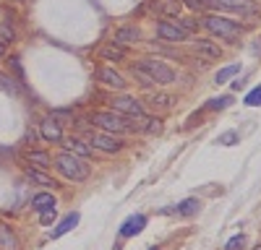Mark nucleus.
I'll return each mask as SVG.
<instances>
[{
    "instance_id": "1",
    "label": "nucleus",
    "mask_w": 261,
    "mask_h": 250,
    "mask_svg": "<svg viewBox=\"0 0 261 250\" xmlns=\"http://www.w3.org/2000/svg\"><path fill=\"white\" fill-rule=\"evenodd\" d=\"M55 170L65 177V180H71V182H84L86 177H89V164H86V159L71 154V151H63L58 154L55 159Z\"/></svg>"
},
{
    "instance_id": "2",
    "label": "nucleus",
    "mask_w": 261,
    "mask_h": 250,
    "mask_svg": "<svg viewBox=\"0 0 261 250\" xmlns=\"http://www.w3.org/2000/svg\"><path fill=\"white\" fill-rule=\"evenodd\" d=\"M201 24L214 34V37H222V39H227V42H232V45H238L241 42V34H243V29L238 26V21H230V18H222V16H217V13H209Z\"/></svg>"
},
{
    "instance_id": "3",
    "label": "nucleus",
    "mask_w": 261,
    "mask_h": 250,
    "mask_svg": "<svg viewBox=\"0 0 261 250\" xmlns=\"http://www.w3.org/2000/svg\"><path fill=\"white\" fill-rule=\"evenodd\" d=\"M139 68H141V71H146L151 78H154V81L160 83V86H162V83H172V81H175V71H172V68L167 66V63H162V60L146 57V60H141V63H139Z\"/></svg>"
},
{
    "instance_id": "4",
    "label": "nucleus",
    "mask_w": 261,
    "mask_h": 250,
    "mask_svg": "<svg viewBox=\"0 0 261 250\" xmlns=\"http://www.w3.org/2000/svg\"><path fill=\"white\" fill-rule=\"evenodd\" d=\"M92 122L99 125L102 131L107 133H125L130 125H128V117L118 115V112H94L92 115Z\"/></svg>"
},
{
    "instance_id": "5",
    "label": "nucleus",
    "mask_w": 261,
    "mask_h": 250,
    "mask_svg": "<svg viewBox=\"0 0 261 250\" xmlns=\"http://www.w3.org/2000/svg\"><path fill=\"white\" fill-rule=\"evenodd\" d=\"M206 6L217 11H230V13H241V16H256L258 8L253 0H206Z\"/></svg>"
},
{
    "instance_id": "6",
    "label": "nucleus",
    "mask_w": 261,
    "mask_h": 250,
    "mask_svg": "<svg viewBox=\"0 0 261 250\" xmlns=\"http://www.w3.org/2000/svg\"><path fill=\"white\" fill-rule=\"evenodd\" d=\"M110 104H113V112H118V115H123L128 120H136V117L144 115V107L134 97H115Z\"/></svg>"
},
{
    "instance_id": "7",
    "label": "nucleus",
    "mask_w": 261,
    "mask_h": 250,
    "mask_svg": "<svg viewBox=\"0 0 261 250\" xmlns=\"http://www.w3.org/2000/svg\"><path fill=\"white\" fill-rule=\"evenodd\" d=\"M89 143L97 146V149H102V151H107V154H115V151H120L123 146H125L120 138H115V133H107V131H102V133H92Z\"/></svg>"
},
{
    "instance_id": "8",
    "label": "nucleus",
    "mask_w": 261,
    "mask_h": 250,
    "mask_svg": "<svg viewBox=\"0 0 261 250\" xmlns=\"http://www.w3.org/2000/svg\"><path fill=\"white\" fill-rule=\"evenodd\" d=\"M157 34L162 39H170V42H186L188 39V32L178 24V21H160V24H157Z\"/></svg>"
},
{
    "instance_id": "9",
    "label": "nucleus",
    "mask_w": 261,
    "mask_h": 250,
    "mask_svg": "<svg viewBox=\"0 0 261 250\" xmlns=\"http://www.w3.org/2000/svg\"><path fill=\"white\" fill-rule=\"evenodd\" d=\"M39 136L45 141H50V143H60L63 141V125L55 117H45L39 122Z\"/></svg>"
},
{
    "instance_id": "10",
    "label": "nucleus",
    "mask_w": 261,
    "mask_h": 250,
    "mask_svg": "<svg viewBox=\"0 0 261 250\" xmlns=\"http://www.w3.org/2000/svg\"><path fill=\"white\" fill-rule=\"evenodd\" d=\"M97 81L105 83L107 89H118V91H123V89L128 86L125 78H123L115 68H99V71H97Z\"/></svg>"
},
{
    "instance_id": "11",
    "label": "nucleus",
    "mask_w": 261,
    "mask_h": 250,
    "mask_svg": "<svg viewBox=\"0 0 261 250\" xmlns=\"http://www.w3.org/2000/svg\"><path fill=\"white\" fill-rule=\"evenodd\" d=\"M144 227H146V216H144V214L128 216V219L120 224V237H136Z\"/></svg>"
},
{
    "instance_id": "12",
    "label": "nucleus",
    "mask_w": 261,
    "mask_h": 250,
    "mask_svg": "<svg viewBox=\"0 0 261 250\" xmlns=\"http://www.w3.org/2000/svg\"><path fill=\"white\" fill-rule=\"evenodd\" d=\"M196 52L204 55L206 60H220L222 57V47L214 45L212 39H196Z\"/></svg>"
},
{
    "instance_id": "13",
    "label": "nucleus",
    "mask_w": 261,
    "mask_h": 250,
    "mask_svg": "<svg viewBox=\"0 0 261 250\" xmlns=\"http://www.w3.org/2000/svg\"><path fill=\"white\" fill-rule=\"evenodd\" d=\"M199 208H201L199 198H186V201H180L178 206H172L170 211L178 214V216H193V214H199ZM170 211H165V214H170Z\"/></svg>"
},
{
    "instance_id": "14",
    "label": "nucleus",
    "mask_w": 261,
    "mask_h": 250,
    "mask_svg": "<svg viewBox=\"0 0 261 250\" xmlns=\"http://www.w3.org/2000/svg\"><path fill=\"white\" fill-rule=\"evenodd\" d=\"M65 149H68L71 154H76V157H81V159H89L92 151H94V146L81 141V138H71V141H65Z\"/></svg>"
},
{
    "instance_id": "15",
    "label": "nucleus",
    "mask_w": 261,
    "mask_h": 250,
    "mask_svg": "<svg viewBox=\"0 0 261 250\" xmlns=\"http://www.w3.org/2000/svg\"><path fill=\"white\" fill-rule=\"evenodd\" d=\"M139 39H141V32H139L136 26H123V29H118L115 37H113L115 45H130V42H139Z\"/></svg>"
},
{
    "instance_id": "16",
    "label": "nucleus",
    "mask_w": 261,
    "mask_h": 250,
    "mask_svg": "<svg viewBox=\"0 0 261 250\" xmlns=\"http://www.w3.org/2000/svg\"><path fill=\"white\" fill-rule=\"evenodd\" d=\"M0 250H21L18 237L13 235V229L6 227V224H0Z\"/></svg>"
},
{
    "instance_id": "17",
    "label": "nucleus",
    "mask_w": 261,
    "mask_h": 250,
    "mask_svg": "<svg viewBox=\"0 0 261 250\" xmlns=\"http://www.w3.org/2000/svg\"><path fill=\"white\" fill-rule=\"evenodd\" d=\"M32 208L34 211H47V208H55V196L53 193H37V196H32Z\"/></svg>"
},
{
    "instance_id": "18",
    "label": "nucleus",
    "mask_w": 261,
    "mask_h": 250,
    "mask_svg": "<svg viewBox=\"0 0 261 250\" xmlns=\"http://www.w3.org/2000/svg\"><path fill=\"white\" fill-rule=\"evenodd\" d=\"M141 125H130V128H136V131H141V133H160L162 131V120L160 117H136Z\"/></svg>"
},
{
    "instance_id": "19",
    "label": "nucleus",
    "mask_w": 261,
    "mask_h": 250,
    "mask_svg": "<svg viewBox=\"0 0 261 250\" xmlns=\"http://www.w3.org/2000/svg\"><path fill=\"white\" fill-rule=\"evenodd\" d=\"M27 180H32L34 185H42V188H58V182L50 177V175H45V170H27Z\"/></svg>"
},
{
    "instance_id": "20",
    "label": "nucleus",
    "mask_w": 261,
    "mask_h": 250,
    "mask_svg": "<svg viewBox=\"0 0 261 250\" xmlns=\"http://www.w3.org/2000/svg\"><path fill=\"white\" fill-rule=\"evenodd\" d=\"M24 157H27V162H32V167H37V170H47V167L53 164L50 157L45 151H39V149H29Z\"/></svg>"
},
{
    "instance_id": "21",
    "label": "nucleus",
    "mask_w": 261,
    "mask_h": 250,
    "mask_svg": "<svg viewBox=\"0 0 261 250\" xmlns=\"http://www.w3.org/2000/svg\"><path fill=\"white\" fill-rule=\"evenodd\" d=\"M79 219H81V216H79L76 211H73V214H68V216H65V219H63V222H60V224H58V227L53 229V240L63 237L65 232H71V229H73V227L79 224Z\"/></svg>"
},
{
    "instance_id": "22",
    "label": "nucleus",
    "mask_w": 261,
    "mask_h": 250,
    "mask_svg": "<svg viewBox=\"0 0 261 250\" xmlns=\"http://www.w3.org/2000/svg\"><path fill=\"white\" fill-rule=\"evenodd\" d=\"M99 55H102L105 60H113V63H120V60L125 57V50H123L120 45H115V42H110V45H105V47L99 50Z\"/></svg>"
},
{
    "instance_id": "23",
    "label": "nucleus",
    "mask_w": 261,
    "mask_h": 250,
    "mask_svg": "<svg viewBox=\"0 0 261 250\" xmlns=\"http://www.w3.org/2000/svg\"><path fill=\"white\" fill-rule=\"evenodd\" d=\"M149 104H154V107H165V110H170L172 104H175V97L172 94H154L149 99Z\"/></svg>"
},
{
    "instance_id": "24",
    "label": "nucleus",
    "mask_w": 261,
    "mask_h": 250,
    "mask_svg": "<svg viewBox=\"0 0 261 250\" xmlns=\"http://www.w3.org/2000/svg\"><path fill=\"white\" fill-rule=\"evenodd\" d=\"M235 73H241V66H238V63H232V66H227V68H222L220 73L214 76V81H217V83H225V81H230Z\"/></svg>"
},
{
    "instance_id": "25",
    "label": "nucleus",
    "mask_w": 261,
    "mask_h": 250,
    "mask_svg": "<svg viewBox=\"0 0 261 250\" xmlns=\"http://www.w3.org/2000/svg\"><path fill=\"white\" fill-rule=\"evenodd\" d=\"M230 104H232V97H214V99L206 102V107L209 110H227Z\"/></svg>"
},
{
    "instance_id": "26",
    "label": "nucleus",
    "mask_w": 261,
    "mask_h": 250,
    "mask_svg": "<svg viewBox=\"0 0 261 250\" xmlns=\"http://www.w3.org/2000/svg\"><path fill=\"white\" fill-rule=\"evenodd\" d=\"M134 76H136V78H139V81H141V86H146V89H151V86H160V83H157V81H154V78H151V76H149V73H146V71H141V68H139V66H136V68H134Z\"/></svg>"
},
{
    "instance_id": "27",
    "label": "nucleus",
    "mask_w": 261,
    "mask_h": 250,
    "mask_svg": "<svg viewBox=\"0 0 261 250\" xmlns=\"http://www.w3.org/2000/svg\"><path fill=\"white\" fill-rule=\"evenodd\" d=\"M0 89H3V91H8V94H16V91H18L16 81H13L11 76H6V73H0Z\"/></svg>"
},
{
    "instance_id": "28",
    "label": "nucleus",
    "mask_w": 261,
    "mask_h": 250,
    "mask_svg": "<svg viewBox=\"0 0 261 250\" xmlns=\"http://www.w3.org/2000/svg\"><path fill=\"white\" fill-rule=\"evenodd\" d=\"M238 141H241V136H238L235 131H227V133H222L220 138H217V143H220V146H235Z\"/></svg>"
},
{
    "instance_id": "29",
    "label": "nucleus",
    "mask_w": 261,
    "mask_h": 250,
    "mask_svg": "<svg viewBox=\"0 0 261 250\" xmlns=\"http://www.w3.org/2000/svg\"><path fill=\"white\" fill-rule=\"evenodd\" d=\"M243 245H246V237H243V235H235V237L227 240L225 250H243Z\"/></svg>"
},
{
    "instance_id": "30",
    "label": "nucleus",
    "mask_w": 261,
    "mask_h": 250,
    "mask_svg": "<svg viewBox=\"0 0 261 250\" xmlns=\"http://www.w3.org/2000/svg\"><path fill=\"white\" fill-rule=\"evenodd\" d=\"M246 104H248V107H261V86H256V89L246 97Z\"/></svg>"
},
{
    "instance_id": "31",
    "label": "nucleus",
    "mask_w": 261,
    "mask_h": 250,
    "mask_svg": "<svg viewBox=\"0 0 261 250\" xmlns=\"http://www.w3.org/2000/svg\"><path fill=\"white\" fill-rule=\"evenodd\" d=\"M55 216H58L55 208H47V211H42V214H39V224H45V227H47V224L55 222Z\"/></svg>"
},
{
    "instance_id": "32",
    "label": "nucleus",
    "mask_w": 261,
    "mask_h": 250,
    "mask_svg": "<svg viewBox=\"0 0 261 250\" xmlns=\"http://www.w3.org/2000/svg\"><path fill=\"white\" fill-rule=\"evenodd\" d=\"M0 42H3V45H11L13 42V32L8 26H0Z\"/></svg>"
},
{
    "instance_id": "33",
    "label": "nucleus",
    "mask_w": 261,
    "mask_h": 250,
    "mask_svg": "<svg viewBox=\"0 0 261 250\" xmlns=\"http://www.w3.org/2000/svg\"><path fill=\"white\" fill-rule=\"evenodd\" d=\"M178 24H180V26H183V29H186L188 34H191V32H193L196 26H199V24H196V21H193V18H180V21H178Z\"/></svg>"
},
{
    "instance_id": "34",
    "label": "nucleus",
    "mask_w": 261,
    "mask_h": 250,
    "mask_svg": "<svg viewBox=\"0 0 261 250\" xmlns=\"http://www.w3.org/2000/svg\"><path fill=\"white\" fill-rule=\"evenodd\" d=\"M53 115H58V117H68V115H73V110H55Z\"/></svg>"
},
{
    "instance_id": "35",
    "label": "nucleus",
    "mask_w": 261,
    "mask_h": 250,
    "mask_svg": "<svg viewBox=\"0 0 261 250\" xmlns=\"http://www.w3.org/2000/svg\"><path fill=\"white\" fill-rule=\"evenodd\" d=\"M6 55V45H3V42H0V57H3Z\"/></svg>"
},
{
    "instance_id": "36",
    "label": "nucleus",
    "mask_w": 261,
    "mask_h": 250,
    "mask_svg": "<svg viewBox=\"0 0 261 250\" xmlns=\"http://www.w3.org/2000/svg\"><path fill=\"white\" fill-rule=\"evenodd\" d=\"M253 250H261V245H256V247H253Z\"/></svg>"
},
{
    "instance_id": "37",
    "label": "nucleus",
    "mask_w": 261,
    "mask_h": 250,
    "mask_svg": "<svg viewBox=\"0 0 261 250\" xmlns=\"http://www.w3.org/2000/svg\"><path fill=\"white\" fill-rule=\"evenodd\" d=\"M16 3H21V0H16Z\"/></svg>"
}]
</instances>
